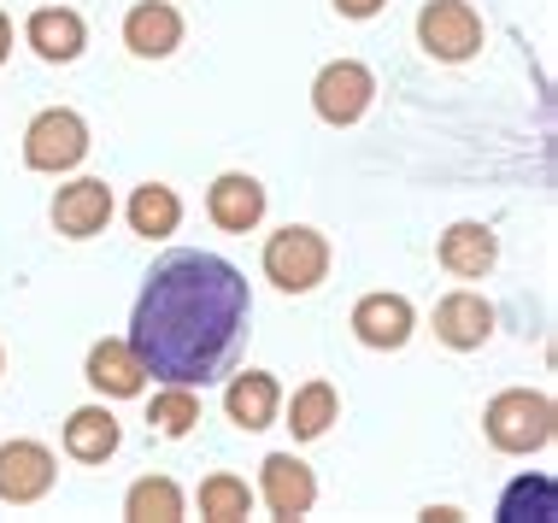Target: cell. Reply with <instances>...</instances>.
<instances>
[{
	"label": "cell",
	"instance_id": "1",
	"mask_svg": "<svg viewBox=\"0 0 558 523\" xmlns=\"http://www.w3.org/2000/svg\"><path fill=\"white\" fill-rule=\"evenodd\" d=\"M247 324H253L247 277L218 253L177 247L154 259V271L142 277L124 341L147 365V377L206 388L235 370Z\"/></svg>",
	"mask_w": 558,
	"mask_h": 523
},
{
	"label": "cell",
	"instance_id": "2",
	"mask_svg": "<svg viewBox=\"0 0 558 523\" xmlns=\"http://www.w3.org/2000/svg\"><path fill=\"white\" fill-rule=\"evenodd\" d=\"M482 436H488L494 453L506 459H530L547 453L558 436V406L547 388H500V394L482 406Z\"/></svg>",
	"mask_w": 558,
	"mask_h": 523
},
{
	"label": "cell",
	"instance_id": "3",
	"mask_svg": "<svg viewBox=\"0 0 558 523\" xmlns=\"http://www.w3.org/2000/svg\"><path fill=\"white\" fill-rule=\"evenodd\" d=\"M329 235L312 230V223H282V230L265 235V253H259V271L277 294H312L324 289L329 277Z\"/></svg>",
	"mask_w": 558,
	"mask_h": 523
},
{
	"label": "cell",
	"instance_id": "4",
	"mask_svg": "<svg viewBox=\"0 0 558 523\" xmlns=\"http://www.w3.org/2000/svg\"><path fill=\"white\" fill-rule=\"evenodd\" d=\"M88 118L71 107H48L24 124V166L36 177H71L88 159Z\"/></svg>",
	"mask_w": 558,
	"mask_h": 523
},
{
	"label": "cell",
	"instance_id": "5",
	"mask_svg": "<svg viewBox=\"0 0 558 523\" xmlns=\"http://www.w3.org/2000/svg\"><path fill=\"white\" fill-rule=\"evenodd\" d=\"M482 12L471 0H424L417 7V48H424L435 65H464V59L482 53Z\"/></svg>",
	"mask_w": 558,
	"mask_h": 523
},
{
	"label": "cell",
	"instance_id": "6",
	"mask_svg": "<svg viewBox=\"0 0 558 523\" xmlns=\"http://www.w3.org/2000/svg\"><path fill=\"white\" fill-rule=\"evenodd\" d=\"M371 107H376V71L365 59H329L318 77H312V112L329 130H353Z\"/></svg>",
	"mask_w": 558,
	"mask_h": 523
},
{
	"label": "cell",
	"instance_id": "7",
	"mask_svg": "<svg viewBox=\"0 0 558 523\" xmlns=\"http://www.w3.org/2000/svg\"><path fill=\"white\" fill-rule=\"evenodd\" d=\"M59 483V459L48 441L12 436L0 441V506H41Z\"/></svg>",
	"mask_w": 558,
	"mask_h": 523
},
{
	"label": "cell",
	"instance_id": "8",
	"mask_svg": "<svg viewBox=\"0 0 558 523\" xmlns=\"http://www.w3.org/2000/svg\"><path fill=\"white\" fill-rule=\"evenodd\" d=\"M494 324H500V312L482 289H452L429 312V330L447 353H482L494 341Z\"/></svg>",
	"mask_w": 558,
	"mask_h": 523
},
{
	"label": "cell",
	"instance_id": "9",
	"mask_svg": "<svg viewBox=\"0 0 558 523\" xmlns=\"http://www.w3.org/2000/svg\"><path fill=\"white\" fill-rule=\"evenodd\" d=\"M112 212H118V200L100 177H71V183H59L53 206H48L53 230L65 235V242H95V235H107Z\"/></svg>",
	"mask_w": 558,
	"mask_h": 523
},
{
	"label": "cell",
	"instance_id": "10",
	"mask_svg": "<svg viewBox=\"0 0 558 523\" xmlns=\"http://www.w3.org/2000/svg\"><path fill=\"white\" fill-rule=\"evenodd\" d=\"M259 506L277 523H294V518H306L312 506H318V471L306 465L300 453H265V465H259Z\"/></svg>",
	"mask_w": 558,
	"mask_h": 523
},
{
	"label": "cell",
	"instance_id": "11",
	"mask_svg": "<svg viewBox=\"0 0 558 523\" xmlns=\"http://www.w3.org/2000/svg\"><path fill=\"white\" fill-rule=\"evenodd\" d=\"M412 336H417V306L405 301V294L376 289V294H359V301H353V341H359V348L400 353Z\"/></svg>",
	"mask_w": 558,
	"mask_h": 523
},
{
	"label": "cell",
	"instance_id": "12",
	"mask_svg": "<svg viewBox=\"0 0 558 523\" xmlns=\"http://www.w3.org/2000/svg\"><path fill=\"white\" fill-rule=\"evenodd\" d=\"M270 212V188L253 171H223L206 188V218L218 223L223 235H253Z\"/></svg>",
	"mask_w": 558,
	"mask_h": 523
},
{
	"label": "cell",
	"instance_id": "13",
	"mask_svg": "<svg viewBox=\"0 0 558 523\" xmlns=\"http://www.w3.org/2000/svg\"><path fill=\"white\" fill-rule=\"evenodd\" d=\"M435 265H441L447 277H459V282L494 277V265H500V235H494V223H482V218L447 223L441 242H435Z\"/></svg>",
	"mask_w": 558,
	"mask_h": 523
},
{
	"label": "cell",
	"instance_id": "14",
	"mask_svg": "<svg viewBox=\"0 0 558 523\" xmlns=\"http://www.w3.org/2000/svg\"><path fill=\"white\" fill-rule=\"evenodd\" d=\"M83 382L95 388L100 400H142V394H147V365L135 358L130 341L107 336V341H95V348H88Z\"/></svg>",
	"mask_w": 558,
	"mask_h": 523
},
{
	"label": "cell",
	"instance_id": "15",
	"mask_svg": "<svg viewBox=\"0 0 558 523\" xmlns=\"http://www.w3.org/2000/svg\"><path fill=\"white\" fill-rule=\"evenodd\" d=\"M24 41L41 65H77L88 48V24L77 7H36L24 19Z\"/></svg>",
	"mask_w": 558,
	"mask_h": 523
},
{
	"label": "cell",
	"instance_id": "16",
	"mask_svg": "<svg viewBox=\"0 0 558 523\" xmlns=\"http://www.w3.org/2000/svg\"><path fill=\"white\" fill-rule=\"evenodd\" d=\"M223 417L247 436H259L282 417V382L270 370H230L223 377Z\"/></svg>",
	"mask_w": 558,
	"mask_h": 523
},
{
	"label": "cell",
	"instance_id": "17",
	"mask_svg": "<svg viewBox=\"0 0 558 523\" xmlns=\"http://www.w3.org/2000/svg\"><path fill=\"white\" fill-rule=\"evenodd\" d=\"M183 36H189V24L171 0H135L124 12V48L135 59H171L183 48Z\"/></svg>",
	"mask_w": 558,
	"mask_h": 523
},
{
	"label": "cell",
	"instance_id": "18",
	"mask_svg": "<svg viewBox=\"0 0 558 523\" xmlns=\"http://www.w3.org/2000/svg\"><path fill=\"white\" fill-rule=\"evenodd\" d=\"M59 447H65L71 465H107L118 447H124V429H118V417H112L107 400H95V406H77L65 417Z\"/></svg>",
	"mask_w": 558,
	"mask_h": 523
},
{
	"label": "cell",
	"instance_id": "19",
	"mask_svg": "<svg viewBox=\"0 0 558 523\" xmlns=\"http://www.w3.org/2000/svg\"><path fill=\"white\" fill-rule=\"evenodd\" d=\"M282 417H289V436L294 441H324L329 429H336V417H341L336 382H329V377L300 382L294 394H282Z\"/></svg>",
	"mask_w": 558,
	"mask_h": 523
},
{
	"label": "cell",
	"instance_id": "20",
	"mask_svg": "<svg viewBox=\"0 0 558 523\" xmlns=\"http://www.w3.org/2000/svg\"><path fill=\"white\" fill-rule=\"evenodd\" d=\"M124 218H130V230L142 235V242H165V235H177V223H183V194H177L171 183H142L130 194Z\"/></svg>",
	"mask_w": 558,
	"mask_h": 523
},
{
	"label": "cell",
	"instance_id": "21",
	"mask_svg": "<svg viewBox=\"0 0 558 523\" xmlns=\"http://www.w3.org/2000/svg\"><path fill=\"white\" fill-rule=\"evenodd\" d=\"M124 518L130 523H183L189 518V495L171 483V476L147 471L124 488Z\"/></svg>",
	"mask_w": 558,
	"mask_h": 523
},
{
	"label": "cell",
	"instance_id": "22",
	"mask_svg": "<svg viewBox=\"0 0 558 523\" xmlns=\"http://www.w3.org/2000/svg\"><path fill=\"white\" fill-rule=\"evenodd\" d=\"M194 506H201L206 523H247L253 506H259V495L247 488V476L213 471V476H201V495H194Z\"/></svg>",
	"mask_w": 558,
	"mask_h": 523
},
{
	"label": "cell",
	"instance_id": "23",
	"mask_svg": "<svg viewBox=\"0 0 558 523\" xmlns=\"http://www.w3.org/2000/svg\"><path fill=\"white\" fill-rule=\"evenodd\" d=\"M494 518L500 523H553L558 518V488L547 471L535 476H518V483H506L500 506H494Z\"/></svg>",
	"mask_w": 558,
	"mask_h": 523
},
{
	"label": "cell",
	"instance_id": "24",
	"mask_svg": "<svg viewBox=\"0 0 558 523\" xmlns=\"http://www.w3.org/2000/svg\"><path fill=\"white\" fill-rule=\"evenodd\" d=\"M147 424L159 429L165 441H183L194 424H201V394L189 382H165L159 394H147Z\"/></svg>",
	"mask_w": 558,
	"mask_h": 523
},
{
	"label": "cell",
	"instance_id": "25",
	"mask_svg": "<svg viewBox=\"0 0 558 523\" xmlns=\"http://www.w3.org/2000/svg\"><path fill=\"white\" fill-rule=\"evenodd\" d=\"M329 7H336V19H347V24H365L388 7V0H329Z\"/></svg>",
	"mask_w": 558,
	"mask_h": 523
},
{
	"label": "cell",
	"instance_id": "26",
	"mask_svg": "<svg viewBox=\"0 0 558 523\" xmlns=\"http://www.w3.org/2000/svg\"><path fill=\"white\" fill-rule=\"evenodd\" d=\"M417 518H424V523H464V512H459V506H424Z\"/></svg>",
	"mask_w": 558,
	"mask_h": 523
},
{
	"label": "cell",
	"instance_id": "27",
	"mask_svg": "<svg viewBox=\"0 0 558 523\" xmlns=\"http://www.w3.org/2000/svg\"><path fill=\"white\" fill-rule=\"evenodd\" d=\"M7 59H12V19L0 12V65H7Z\"/></svg>",
	"mask_w": 558,
	"mask_h": 523
},
{
	"label": "cell",
	"instance_id": "28",
	"mask_svg": "<svg viewBox=\"0 0 558 523\" xmlns=\"http://www.w3.org/2000/svg\"><path fill=\"white\" fill-rule=\"evenodd\" d=\"M0 377H7V348H0Z\"/></svg>",
	"mask_w": 558,
	"mask_h": 523
}]
</instances>
